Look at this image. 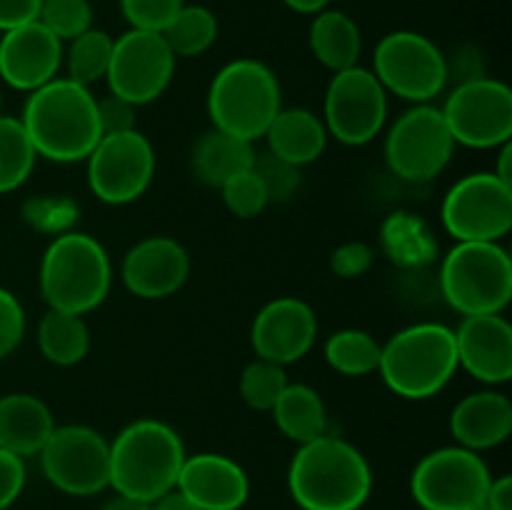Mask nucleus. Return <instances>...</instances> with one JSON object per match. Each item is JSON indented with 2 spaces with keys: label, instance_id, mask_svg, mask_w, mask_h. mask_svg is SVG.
Here are the masks:
<instances>
[{
  "label": "nucleus",
  "instance_id": "f257e3e1",
  "mask_svg": "<svg viewBox=\"0 0 512 510\" xmlns=\"http://www.w3.org/2000/svg\"><path fill=\"white\" fill-rule=\"evenodd\" d=\"M25 133L40 158L53 163H78L98 145V100L85 85L53 78L25 100L20 115Z\"/></svg>",
  "mask_w": 512,
  "mask_h": 510
},
{
  "label": "nucleus",
  "instance_id": "f03ea898",
  "mask_svg": "<svg viewBox=\"0 0 512 510\" xmlns=\"http://www.w3.org/2000/svg\"><path fill=\"white\" fill-rule=\"evenodd\" d=\"M288 488L303 510H360L373 490V470L353 443L325 433L293 455Z\"/></svg>",
  "mask_w": 512,
  "mask_h": 510
},
{
  "label": "nucleus",
  "instance_id": "7ed1b4c3",
  "mask_svg": "<svg viewBox=\"0 0 512 510\" xmlns=\"http://www.w3.org/2000/svg\"><path fill=\"white\" fill-rule=\"evenodd\" d=\"M185 445L173 425L140 418L110 443V488L115 495L155 503L178 485Z\"/></svg>",
  "mask_w": 512,
  "mask_h": 510
},
{
  "label": "nucleus",
  "instance_id": "20e7f679",
  "mask_svg": "<svg viewBox=\"0 0 512 510\" xmlns=\"http://www.w3.org/2000/svg\"><path fill=\"white\" fill-rule=\"evenodd\" d=\"M378 373L400 398H433L458 373L455 330L443 323L408 325L380 348Z\"/></svg>",
  "mask_w": 512,
  "mask_h": 510
},
{
  "label": "nucleus",
  "instance_id": "39448f33",
  "mask_svg": "<svg viewBox=\"0 0 512 510\" xmlns=\"http://www.w3.org/2000/svg\"><path fill=\"white\" fill-rule=\"evenodd\" d=\"M113 268L103 245L88 233H63L40 260V293L50 310L93 313L110 293Z\"/></svg>",
  "mask_w": 512,
  "mask_h": 510
},
{
  "label": "nucleus",
  "instance_id": "423d86ee",
  "mask_svg": "<svg viewBox=\"0 0 512 510\" xmlns=\"http://www.w3.org/2000/svg\"><path fill=\"white\" fill-rule=\"evenodd\" d=\"M283 108L280 83L273 70L253 58H238L215 73L208 90L213 128L255 143L263 138Z\"/></svg>",
  "mask_w": 512,
  "mask_h": 510
},
{
  "label": "nucleus",
  "instance_id": "0eeeda50",
  "mask_svg": "<svg viewBox=\"0 0 512 510\" xmlns=\"http://www.w3.org/2000/svg\"><path fill=\"white\" fill-rule=\"evenodd\" d=\"M440 290L460 315L503 313L512 300V260L500 243H458L443 260Z\"/></svg>",
  "mask_w": 512,
  "mask_h": 510
},
{
  "label": "nucleus",
  "instance_id": "6e6552de",
  "mask_svg": "<svg viewBox=\"0 0 512 510\" xmlns=\"http://www.w3.org/2000/svg\"><path fill=\"white\" fill-rule=\"evenodd\" d=\"M493 480L475 450L448 445L425 455L413 470L410 493L423 510H475Z\"/></svg>",
  "mask_w": 512,
  "mask_h": 510
},
{
  "label": "nucleus",
  "instance_id": "1a4fd4ad",
  "mask_svg": "<svg viewBox=\"0 0 512 510\" xmlns=\"http://www.w3.org/2000/svg\"><path fill=\"white\" fill-rule=\"evenodd\" d=\"M373 73L385 93L410 103H428L448 85L443 50L413 30H395L375 45Z\"/></svg>",
  "mask_w": 512,
  "mask_h": 510
},
{
  "label": "nucleus",
  "instance_id": "9d476101",
  "mask_svg": "<svg viewBox=\"0 0 512 510\" xmlns=\"http://www.w3.org/2000/svg\"><path fill=\"white\" fill-rule=\"evenodd\" d=\"M458 243H498L512 228V185L495 173H470L448 190L440 208Z\"/></svg>",
  "mask_w": 512,
  "mask_h": 510
},
{
  "label": "nucleus",
  "instance_id": "9b49d317",
  "mask_svg": "<svg viewBox=\"0 0 512 510\" xmlns=\"http://www.w3.org/2000/svg\"><path fill=\"white\" fill-rule=\"evenodd\" d=\"M455 140L440 108L418 103L405 110L385 138V163L403 180L425 183L448 168Z\"/></svg>",
  "mask_w": 512,
  "mask_h": 510
},
{
  "label": "nucleus",
  "instance_id": "f8f14e48",
  "mask_svg": "<svg viewBox=\"0 0 512 510\" xmlns=\"http://www.w3.org/2000/svg\"><path fill=\"white\" fill-rule=\"evenodd\" d=\"M45 480L68 495H98L110 488V443L88 425H55L40 450Z\"/></svg>",
  "mask_w": 512,
  "mask_h": 510
},
{
  "label": "nucleus",
  "instance_id": "ddd939ff",
  "mask_svg": "<svg viewBox=\"0 0 512 510\" xmlns=\"http://www.w3.org/2000/svg\"><path fill=\"white\" fill-rule=\"evenodd\" d=\"M388 120V93L373 70L353 65L333 73L323 103V123L328 135L343 145L370 143Z\"/></svg>",
  "mask_w": 512,
  "mask_h": 510
},
{
  "label": "nucleus",
  "instance_id": "4468645a",
  "mask_svg": "<svg viewBox=\"0 0 512 510\" xmlns=\"http://www.w3.org/2000/svg\"><path fill=\"white\" fill-rule=\"evenodd\" d=\"M455 145L500 148L512 135V90L503 80L478 78L455 85L440 108Z\"/></svg>",
  "mask_w": 512,
  "mask_h": 510
},
{
  "label": "nucleus",
  "instance_id": "2eb2a0df",
  "mask_svg": "<svg viewBox=\"0 0 512 510\" xmlns=\"http://www.w3.org/2000/svg\"><path fill=\"white\" fill-rule=\"evenodd\" d=\"M85 160L90 190L108 205L133 203L153 183L155 150L138 130L103 135Z\"/></svg>",
  "mask_w": 512,
  "mask_h": 510
},
{
  "label": "nucleus",
  "instance_id": "dca6fc26",
  "mask_svg": "<svg viewBox=\"0 0 512 510\" xmlns=\"http://www.w3.org/2000/svg\"><path fill=\"white\" fill-rule=\"evenodd\" d=\"M173 73L175 55L160 33L130 28L113 40L105 80L110 93L133 103L135 108L160 98L173 80Z\"/></svg>",
  "mask_w": 512,
  "mask_h": 510
},
{
  "label": "nucleus",
  "instance_id": "f3484780",
  "mask_svg": "<svg viewBox=\"0 0 512 510\" xmlns=\"http://www.w3.org/2000/svg\"><path fill=\"white\" fill-rule=\"evenodd\" d=\"M318 338V318L305 300L283 295L258 310L250 328V343L258 358L270 363H298Z\"/></svg>",
  "mask_w": 512,
  "mask_h": 510
},
{
  "label": "nucleus",
  "instance_id": "a211bd4d",
  "mask_svg": "<svg viewBox=\"0 0 512 510\" xmlns=\"http://www.w3.org/2000/svg\"><path fill=\"white\" fill-rule=\"evenodd\" d=\"M123 283L135 298L163 300L178 293L190 275V255L168 235H150L125 253Z\"/></svg>",
  "mask_w": 512,
  "mask_h": 510
},
{
  "label": "nucleus",
  "instance_id": "6ab92c4d",
  "mask_svg": "<svg viewBox=\"0 0 512 510\" xmlns=\"http://www.w3.org/2000/svg\"><path fill=\"white\" fill-rule=\"evenodd\" d=\"M63 65V40L55 38L40 20L5 30L0 38V78L15 90L33 93L58 78Z\"/></svg>",
  "mask_w": 512,
  "mask_h": 510
},
{
  "label": "nucleus",
  "instance_id": "aec40b11",
  "mask_svg": "<svg viewBox=\"0 0 512 510\" xmlns=\"http://www.w3.org/2000/svg\"><path fill=\"white\" fill-rule=\"evenodd\" d=\"M458 368L480 383L500 385L512 378V325L503 313L465 315L455 330Z\"/></svg>",
  "mask_w": 512,
  "mask_h": 510
},
{
  "label": "nucleus",
  "instance_id": "412c9836",
  "mask_svg": "<svg viewBox=\"0 0 512 510\" xmlns=\"http://www.w3.org/2000/svg\"><path fill=\"white\" fill-rule=\"evenodd\" d=\"M175 488L200 510H240L248 503L250 480L228 455L198 453L185 458Z\"/></svg>",
  "mask_w": 512,
  "mask_h": 510
},
{
  "label": "nucleus",
  "instance_id": "4be33fe9",
  "mask_svg": "<svg viewBox=\"0 0 512 510\" xmlns=\"http://www.w3.org/2000/svg\"><path fill=\"white\" fill-rule=\"evenodd\" d=\"M450 433L463 448L490 450L512 433V403L498 390H478L460 400L450 413Z\"/></svg>",
  "mask_w": 512,
  "mask_h": 510
},
{
  "label": "nucleus",
  "instance_id": "5701e85b",
  "mask_svg": "<svg viewBox=\"0 0 512 510\" xmlns=\"http://www.w3.org/2000/svg\"><path fill=\"white\" fill-rule=\"evenodd\" d=\"M55 430L53 410L30 393L0 398V448L18 458L38 455Z\"/></svg>",
  "mask_w": 512,
  "mask_h": 510
},
{
  "label": "nucleus",
  "instance_id": "b1692460",
  "mask_svg": "<svg viewBox=\"0 0 512 510\" xmlns=\"http://www.w3.org/2000/svg\"><path fill=\"white\" fill-rule=\"evenodd\" d=\"M275 158L303 168L323 155L328 145V130L323 118L308 108H280L263 135Z\"/></svg>",
  "mask_w": 512,
  "mask_h": 510
},
{
  "label": "nucleus",
  "instance_id": "393cba45",
  "mask_svg": "<svg viewBox=\"0 0 512 510\" xmlns=\"http://www.w3.org/2000/svg\"><path fill=\"white\" fill-rule=\"evenodd\" d=\"M255 150L253 143L235 135L213 128L195 140L190 150V168L203 185L223 188L235 175L253 168Z\"/></svg>",
  "mask_w": 512,
  "mask_h": 510
},
{
  "label": "nucleus",
  "instance_id": "a878e982",
  "mask_svg": "<svg viewBox=\"0 0 512 510\" xmlns=\"http://www.w3.org/2000/svg\"><path fill=\"white\" fill-rule=\"evenodd\" d=\"M310 50L333 73L358 65L363 35L358 23L340 10H320L310 25Z\"/></svg>",
  "mask_w": 512,
  "mask_h": 510
},
{
  "label": "nucleus",
  "instance_id": "bb28decb",
  "mask_svg": "<svg viewBox=\"0 0 512 510\" xmlns=\"http://www.w3.org/2000/svg\"><path fill=\"white\" fill-rule=\"evenodd\" d=\"M273 420L280 433L298 445L328 433V410L315 388L305 383H288L273 405Z\"/></svg>",
  "mask_w": 512,
  "mask_h": 510
},
{
  "label": "nucleus",
  "instance_id": "cd10ccee",
  "mask_svg": "<svg viewBox=\"0 0 512 510\" xmlns=\"http://www.w3.org/2000/svg\"><path fill=\"white\" fill-rule=\"evenodd\" d=\"M38 348L48 363L70 368L78 365L90 350V330L83 315L50 310L38 325Z\"/></svg>",
  "mask_w": 512,
  "mask_h": 510
},
{
  "label": "nucleus",
  "instance_id": "c85d7f7f",
  "mask_svg": "<svg viewBox=\"0 0 512 510\" xmlns=\"http://www.w3.org/2000/svg\"><path fill=\"white\" fill-rule=\"evenodd\" d=\"M160 35L175 58H195L218 38V18L205 5H183Z\"/></svg>",
  "mask_w": 512,
  "mask_h": 510
},
{
  "label": "nucleus",
  "instance_id": "c756f323",
  "mask_svg": "<svg viewBox=\"0 0 512 510\" xmlns=\"http://www.w3.org/2000/svg\"><path fill=\"white\" fill-rule=\"evenodd\" d=\"M383 345L370 333L358 328L338 330L325 343V360L333 370L348 378H363L378 370Z\"/></svg>",
  "mask_w": 512,
  "mask_h": 510
},
{
  "label": "nucleus",
  "instance_id": "7c9ffc66",
  "mask_svg": "<svg viewBox=\"0 0 512 510\" xmlns=\"http://www.w3.org/2000/svg\"><path fill=\"white\" fill-rule=\"evenodd\" d=\"M35 160H38V153L20 118L0 115V193L20 188L33 173Z\"/></svg>",
  "mask_w": 512,
  "mask_h": 510
},
{
  "label": "nucleus",
  "instance_id": "2f4dec72",
  "mask_svg": "<svg viewBox=\"0 0 512 510\" xmlns=\"http://www.w3.org/2000/svg\"><path fill=\"white\" fill-rule=\"evenodd\" d=\"M113 55V38L105 30L90 28L83 35L70 40L68 53H63L68 65V78L78 85H93L105 78Z\"/></svg>",
  "mask_w": 512,
  "mask_h": 510
},
{
  "label": "nucleus",
  "instance_id": "473e14b6",
  "mask_svg": "<svg viewBox=\"0 0 512 510\" xmlns=\"http://www.w3.org/2000/svg\"><path fill=\"white\" fill-rule=\"evenodd\" d=\"M288 385V375H285V365L270 363V360L255 358L248 363L240 375V398L248 408L260 410V413H270L275 400Z\"/></svg>",
  "mask_w": 512,
  "mask_h": 510
},
{
  "label": "nucleus",
  "instance_id": "72a5a7b5",
  "mask_svg": "<svg viewBox=\"0 0 512 510\" xmlns=\"http://www.w3.org/2000/svg\"><path fill=\"white\" fill-rule=\"evenodd\" d=\"M38 20L58 40H73L93 28V5L88 0H43Z\"/></svg>",
  "mask_w": 512,
  "mask_h": 510
},
{
  "label": "nucleus",
  "instance_id": "f704fd0d",
  "mask_svg": "<svg viewBox=\"0 0 512 510\" xmlns=\"http://www.w3.org/2000/svg\"><path fill=\"white\" fill-rule=\"evenodd\" d=\"M220 193H223L225 208L233 215H238V218H258L270 205L268 190H265L263 180L258 178V173L253 168L235 175L233 180H228L220 188Z\"/></svg>",
  "mask_w": 512,
  "mask_h": 510
},
{
  "label": "nucleus",
  "instance_id": "c9c22d12",
  "mask_svg": "<svg viewBox=\"0 0 512 510\" xmlns=\"http://www.w3.org/2000/svg\"><path fill=\"white\" fill-rule=\"evenodd\" d=\"M253 170L258 173V178L263 180L270 203H280V200H288L298 193L300 168L275 158L273 153H265V155L255 153Z\"/></svg>",
  "mask_w": 512,
  "mask_h": 510
},
{
  "label": "nucleus",
  "instance_id": "e433bc0d",
  "mask_svg": "<svg viewBox=\"0 0 512 510\" xmlns=\"http://www.w3.org/2000/svg\"><path fill=\"white\" fill-rule=\"evenodd\" d=\"M183 5L185 0H120V10L130 28L150 33H163Z\"/></svg>",
  "mask_w": 512,
  "mask_h": 510
},
{
  "label": "nucleus",
  "instance_id": "4c0bfd02",
  "mask_svg": "<svg viewBox=\"0 0 512 510\" xmlns=\"http://www.w3.org/2000/svg\"><path fill=\"white\" fill-rule=\"evenodd\" d=\"M25 338V310L10 290L0 288V360L13 355Z\"/></svg>",
  "mask_w": 512,
  "mask_h": 510
},
{
  "label": "nucleus",
  "instance_id": "58836bf2",
  "mask_svg": "<svg viewBox=\"0 0 512 510\" xmlns=\"http://www.w3.org/2000/svg\"><path fill=\"white\" fill-rule=\"evenodd\" d=\"M98 125L100 135H118L135 130V105L110 93L98 100Z\"/></svg>",
  "mask_w": 512,
  "mask_h": 510
},
{
  "label": "nucleus",
  "instance_id": "ea45409f",
  "mask_svg": "<svg viewBox=\"0 0 512 510\" xmlns=\"http://www.w3.org/2000/svg\"><path fill=\"white\" fill-rule=\"evenodd\" d=\"M373 258V248L360 243V240H355V243H345L335 250L333 258H330V268H333L340 278H358V275L368 273L370 265H373Z\"/></svg>",
  "mask_w": 512,
  "mask_h": 510
},
{
  "label": "nucleus",
  "instance_id": "a19ab883",
  "mask_svg": "<svg viewBox=\"0 0 512 510\" xmlns=\"http://www.w3.org/2000/svg\"><path fill=\"white\" fill-rule=\"evenodd\" d=\"M25 485L23 458L0 448V510H8L18 500Z\"/></svg>",
  "mask_w": 512,
  "mask_h": 510
},
{
  "label": "nucleus",
  "instance_id": "79ce46f5",
  "mask_svg": "<svg viewBox=\"0 0 512 510\" xmlns=\"http://www.w3.org/2000/svg\"><path fill=\"white\" fill-rule=\"evenodd\" d=\"M445 63H448V80L455 78V83H470V80L485 78L483 58L478 55V50L473 45H465L460 48L453 58L445 55Z\"/></svg>",
  "mask_w": 512,
  "mask_h": 510
},
{
  "label": "nucleus",
  "instance_id": "37998d69",
  "mask_svg": "<svg viewBox=\"0 0 512 510\" xmlns=\"http://www.w3.org/2000/svg\"><path fill=\"white\" fill-rule=\"evenodd\" d=\"M43 0H0V33L38 20Z\"/></svg>",
  "mask_w": 512,
  "mask_h": 510
},
{
  "label": "nucleus",
  "instance_id": "c03bdc74",
  "mask_svg": "<svg viewBox=\"0 0 512 510\" xmlns=\"http://www.w3.org/2000/svg\"><path fill=\"white\" fill-rule=\"evenodd\" d=\"M485 505L490 510H512V478L510 475H500L493 478L485 493Z\"/></svg>",
  "mask_w": 512,
  "mask_h": 510
},
{
  "label": "nucleus",
  "instance_id": "a18cd8bd",
  "mask_svg": "<svg viewBox=\"0 0 512 510\" xmlns=\"http://www.w3.org/2000/svg\"><path fill=\"white\" fill-rule=\"evenodd\" d=\"M150 505H153V510H200L198 505L190 503V500L185 498L178 488L170 490V493H165L163 498H158L155 503H150Z\"/></svg>",
  "mask_w": 512,
  "mask_h": 510
},
{
  "label": "nucleus",
  "instance_id": "49530a36",
  "mask_svg": "<svg viewBox=\"0 0 512 510\" xmlns=\"http://www.w3.org/2000/svg\"><path fill=\"white\" fill-rule=\"evenodd\" d=\"M285 5H288L290 10H295V13H303V15H318L320 10L328 8L333 0H283Z\"/></svg>",
  "mask_w": 512,
  "mask_h": 510
},
{
  "label": "nucleus",
  "instance_id": "de8ad7c7",
  "mask_svg": "<svg viewBox=\"0 0 512 510\" xmlns=\"http://www.w3.org/2000/svg\"><path fill=\"white\" fill-rule=\"evenodd\" d=\"M510 158H512V145H510V143L500 145L498 165H495V170H493V173H495V175H498V178H500V180H503V183H508V185H512V170H510Z\"/></svg>",
  "mask_w": 512,
  "mask_h": 510
},
{
  "label": "nucleus",
  "instance_id": "09e8293b",
  "mask_svg": "<svg viewBox=\"0 0 512 510\" xmlns=\"http://www.w3.org/2000/svg\"><path fill=\"white\" fill-rule=\"evenodd\" d=\"M100 510H153V505L143 503V500L125 498V495H115V498L108 500Z\"/></svg>",
  "mask_w": 512,
  "mask_h": 510
},
{
  "label": "nucleus",
  "instance_id": "8fccbe9b",
  "mask_svg": "<svg viewBox=\"0 0 512 510\" xmlns=\"http://www.w3.org/2000/svg\"><path fill=\"white\" fill-rule=\"evenodd\" d=\"M475 510H490V508H488V505H485V500H483V503H480L478 508H475Z\"/></svg>",
  "mask_w": 512,
  "mask_h": 510
},
{
  "label": "nucleus",
  "instance_id": "3c124183",
  "mask_svg": "<svg viewBox=\"0 0 512 510\" xmlns=\"http://www.w3.org/2000/svg\"><path fill=\"white\" fill-rule=\"evenodd\" d=\"M0 110H3V93H0ZM0 115H3V113H0Z\"/></svg>",
  "mask_w": 512,
  "mask_h": 510
}]
</instances>
